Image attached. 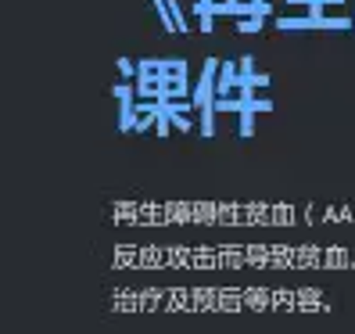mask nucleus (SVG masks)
I'll return each instance as SVG.
<instances>
[{
    "instance_id": "nucleus-9",
    "label": "nucleus",
    "mask_w": 355,
    "mask_h": 334,
    "mask_svg": "<svg viewBox=\"0 0 355 334\" xmlns=\"http://www.w3.org/2000/svg\"><path fill=\"white\" fill-rule=\"evenodd\" d=\"M320 8H338V4H345V0H316Z\"/></svg>"
},
{
    "instance_id": "nucleus-5",
    "label": "nucleus",
    "mask_w": 355,
    "mask_h": 334,
    "mask_svg": "<svg viewBox=\"0 0 355 334\" xmlns=\"http://www.w3.org/2000/svg\"><path fill=\"white\" fill-rule=\"evenodd\" d=\"M165 4H169V11H173V22H176V33H187L191 26H187V15H183V8L176 4V0H165Z\"/></svg>"
},
{
    "instance_id": "nucleus-8",
    "label": "nucleus",
    "mask_w": 355,
    "mask_h": 334,
    "mask_svg": "<svg viewBox=\"0 0 355 334\" xmlns=\"http://www.w3.org/2000/svg\"><path fill=\"white\" fill-rule=\"evenodd\" d=\"M198 18H201V33H212L216 26H212V15L208 11H198Z\"/></svg>"
},
{
    "instance_id": "nucleus-1",
    "label": "nucleus",
    "mask_w": 355,
    "mask_h": 334,
    "mask_svg": "<svg viewBox=\"0 0 355 334\" xmlns=\"http://www.w3.org/2000/svg\"><path fill=\"white\" fill-rule=\"evenodd\" d=\"M112 94H115V101H119V130H122V133H133L137 119H140V112H137V90H133V83H115Z\"/></svg>"
},
{
    "instance_id": "nucleus-10",
    "label": "nucleus",
    "mask_w": 355,
    "mask_h": 334,
    "mask_svg": "<svg viewBox=\"0 0 355 334\" xmlns=\"http://www.w3.org/2000/svg\"><path fill=\"white\" fill-rule=\"evenodd\" d=\"M248 4H255V0H248Z\"/></svg>"
},
{
    "instance_id": "nucleus-7",
    "label": "nucleus",
    "mask_w": 355,
    "mask_h": 334,
    "mask_svg": "<svg viewBox=\"0 0 355 334\" xmlns=\"http://www.w3.org/2000/svg\"><path fill=\"white\" fill-rule=\"evenodd\" d=\"M119 72H122V76H133V79H137V65H133L130 58H119Z\"/></svg>"
},
{
    "instance_id": "nucleus-4",
    "label": "nucleus",
    "mask_w": 355,
    "mask_h": 334,
    "mask_svg": "<svg viewBox=\"0 0 355 334\" xmlns=\"http://www.w3.org/2000/svg\"><path fill=\"white\" fill-rule=\"evenodd\" d=\"M216 133V108H201V137Z\"/></svg>"
},
{
    "instance_id": "nucleus-6",
    "label": "nucleus",
    "mask_w": 355,
    "mask_h": 334,
    "mask_svg": "<svg viewBox=\"0 0 355 334\" xmlns=\"http://www.w3.org/2000/svg\"><path fill=\"white\" fill-rule=\"evenodd\" d=\"M262 29V18H241V22H237V33H259Z\"/></svg>"
},
{
    "instance_id": "nucleus-2",
    "label": "nucleus",
    "mask_w": 355,
    "mask_h": 334,
    "mask_svg": "<svg viewBox=\"0 0 355 334\" xmlns=\"http://www.w3.org/2000/svg\"><path fill=\"white\" fill-rule=\"evenodd\" d=\"M259 112H273V101H259V97H252V101H248L244 104V108H241V137L248 140V137H252V130H255V115Z\"/></svg>"
},
{
    "instance_id": "nucleus-3",
    "label": "nucleus",
    "mask_w": 355,
    "mask_h": 334,
    "mask_svg": "<svg viewBox=\"0 0 355 334\" xmlns=\"http://www.w3.org/2000/svg\"><path fill=\"white\" fill-rule=\"evenodd\" d=\"M277 26L287 33V29H320V18H312V15H284L277 18Z\"/></svg>"
}]
</instances>
